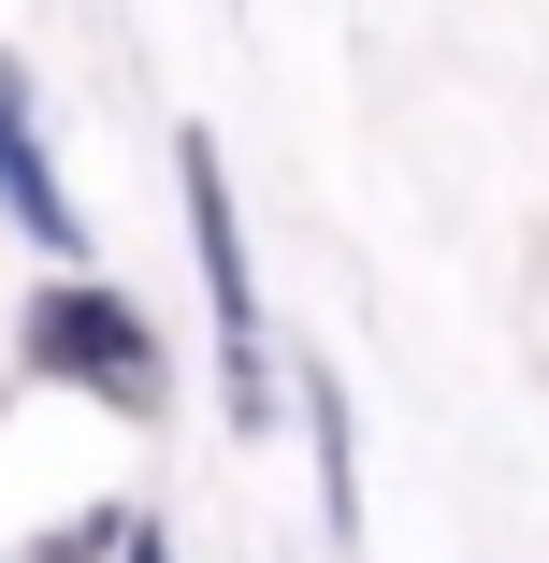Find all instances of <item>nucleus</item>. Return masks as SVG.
Returning a JSON list of instances; mask_svg holds the SVG:
<instances>
[{"label": "nucleus", "instance_id": "7ed1b4c3", "mask_svg": "<svg viewBox=\"0 0 549 563\" xmlns=\"http://www.w3.org/2000/svg\"><path fill=\"white\" fill-rule=\"evenodd\" d=\"M0 217H15L30 246H58V261H73V202H58L44 145H30V87H15V58H0Z\"/></svg>", "mask_w": 549, "mask_h": 563}, {"label": "nucleus", "instance_id": "f257e3e1", "mask_svg": "<svg viewBox=\"0 0 549 563\" xmlns=\"http://www.w3.org/2000/svg\"><path fill=\"white\" fill-rule=\"evenodd\" d=\"M174 159H188V232H202V303H217V376H232V419L261 433V419H275V362H261V275H246V217H232V188H217V145H202V131H188Z\"/></svg>", "mask_w": 549, "mask_h": 563}, {"label": "nucleus", "instance_id": "20e7f679", "mask_svg": "<svg viewBox=\"0 0 549 563\" xmlns=\"http://www.w3.org/2000/svg\"><path fill=\"white\" fill-rule=\"evenodd\" d=\"M117 563H174V549H160V534H131V520H117Z\"/></svg>", "mask_w": 549, "mask_h": 563}, {"label": "nucleus", "instance_id": "f03ea898", "mask_svg": "<svg viewBox=\"0 0 549 563\" xmlns=\"http://www.w3.org/2000/svg\"><path fill=\"white\" fill-rule=\"evenodd\" d=\"M30 347H44L58 376H101V390H145V332H131V303H117V289H58V303L30 318Z\"/></svg>", "mask_w": 549, "mask_h": 563}]
</instances>
